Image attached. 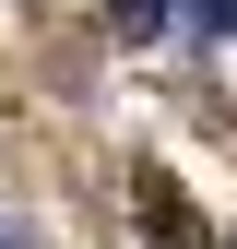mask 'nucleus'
Returning <instances> with one entry per match:
<instances>
[{
	"label": "nucleus",
	"instance_id": "obj_1",
	"mask_svg": "<svg viewBox=\"0 0 237 249\" xmlns=\"http://www.w3.org/2000/svg\"><path fill=\"white\" fill-rule=\"evenodd\" d=\"M142 237L154 249H202V213H190V190H178L166 166H142Z\"/></svg>",
	"mask_w": 237,
	"mask_h": 249
},
{
	"label": "nucleus",
	"instance_id": "obj_2",
	"mask_svg": "<svg viewBox=\"0 0 237 249\" xmlns=\"http://www.w3.org/2000/svg\"><path fill=\"white\" fill-rule=\"evenodd\" d=\"M107 36H166V0H107Z\"/></svg>",
	"mask_w": 237,
	"mask_h": 249
},
{
	"label": "nucleus",
	"instance_id": "obj_3",
	"mask_svg": "<svg viewBox=\"0 0 237 249\" xmlns=\"http://www.w3.org/2000/svg\"><path fill=\"white\" fill-rule=\"evenodd\" d=\"M190 12H202V24H225V36H237V0H190Z\"/></svg>",
	"mask_w": 237,
	"mask_h": 249
}]
</instances>
